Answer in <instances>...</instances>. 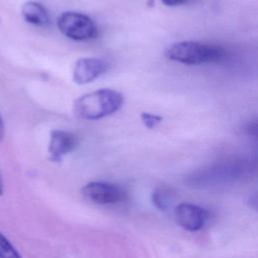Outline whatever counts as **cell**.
I'll return each mask as SVG.
<instances>
[{
    "label": "cell",
    "mask_w": 258,
    "mask_h": 258,
    "mask_svg": "<svg viewBox=\"0 0 258 258\" xmlns=\"http://www.w3.org/2000/svg\"><path fill=\"white\" fill-rule=\"evenodd\" d=\"M162 120V117L159 115L151 114V113H142L141 114V121L145 127L149 129H153L156 127Z\"/></svg>",
    "instance_id": "7c38bea8"
},
{
    "label": "cell",
    "mask_w": 258,
    "mask_h": 258,
    "mask_svg": "<svg viewBox=\"0 0 258 258\" xmlns=\"http://www.w3.org/2000/svg\"><path fill=\"white\" fill-rule=\"evenodd\" d=\"M3 192V183H2V179H1V175H0V195H2Z\"/></svg>",
    "instance_id": "9a60e30c"
},
{
    "label": "cell",
    "mask_w": 258,
    "mask_h": 258,
    "mask_svg": "<svg viewBox=\"0 0 258 258\" xmlns=\"http://www.w3.org/2000/svg\"><path fill=\"white\" fill-rule=\"evenodd\" d=\"M108 63L97 57H82L78 59L73 69V80L78 85L91 83L103 75Z\"/></svg>",
    "instance_id": "52a82bcc"
},
{
    "label": "cell",
    "mask_w": 258,
    "mask_h": 258,
    "mask_svg": "<svg viewBox=\"0 0 258 258\" xmlns=\"http://www.w3.org/2000/svg\"><path fill=\"white\" fill-rule=\"evenodd\" d=\"M225 55L226 51L221 46L190 40L174 43L165 50L168 59L189 66L218 62Z\"/></svg>",
    "instance_id": "3957f363"
},
{
    "label": "cell",
    "mask_w": 258,
    "mask_h": 258,
    "mask_svg": "<svg viewBox=\"0 0 258 258\" xmlns=\"http://www.w3.org/2000/svg\"><path fill=\"white\" fill-rule=\"evenodd\" d=\"M21 14L25 21L36 26H46L49 23L47 10L40 3L28 1L22 5Z\"/></svg>",
    "instance_id": "9c48e42d"
},
{
    "label": "cell",
    "mask_w": 258,
    "mask_h": 258,
    "mask_svg": "<svg viewBox=\"0 0 258 258\" xmlns=\"http://www.w3.org/2000/svg\"><path fill=\"white\" fill-rule=\"evenodd\" d=\"M122 94L112 89H99L78 98L75 114L84 120H97L117 112L123 105Z\"/></svg>",
    "instance_id": "7a4b0ae2"
},
{
    "label": "cell",
    "mask_w": 258,
    "mask_h": 258,
    "mask_svg": "<svg viewBox=\"0 0 258 258\" xmlns=\"http://www.w3.org/2000/svg\"><path fill=\"white\" fill-rule=\"evenodd\" d=\"M151 200L157 209H159L161 211H165L168 207H170L172 197H171L170 191H168L167 189L159 188L152 192Z\"/></svg>",
    "instance_id": "30bf717a"
},
{
    "label": "cell",
    "mask_w": 258,
    "mask_h": 258,
    "mask_svg": "<svg viewBox=\"0 0 258 258\" xmlns=\"http://www.w3.org/2000/svg\"><path fill=\"white\" fill-rule=\"evenodd\" d=\"M177 223L188 232L201 230L208 221V212L197 205L189 203L179 204L174 212Z\"/></svg>",
    "instance_id": "8992f818"
},
{
    "label": "cell",
    "mask_w": 258,
    "mask_h": 258,
    "mask_svg": "<svg viewBox=\"0 0 258 258\" xmlns=\"http://www.w3.org/2000/svg\"><path fill=\"white\" fill-rule=\"evenodd\" d=\"M4 129H5L4 128V123H3V120L0 116V139H2V137L4 135Z\"/></svg>",
    "instance_id": "5bb4252c"
},
{
    "label": "cell",
    "mask_w": 258,
    "mask_h": 258,
    "mask_svg": "<svg viewBox=\"0 0 258 258\" xmlns=\"http://www.w3.org/2000/svg\"><path fill=\"white\" fill-rule=\"evenodd\" d=\"M57 27L67 37L74 40H90L98 35V28L87 15L79 12L67 11L57 18Z\"/></svg>",
    "instance_id": "277c9868"
},
{
    "label": "cell",
    "mask_w": 258,
    "mask_h": 258,
    "mask_svg": "<svg viewBox=\"0 0 258 258\" xmlns=\"http://www.w3.org/2000/svg\"><path fill=\"white\" fill-rule=\"evenodd\" d=\"M78 144L76 136L68 131L52 130L48 144L49 159L59 162L64 155L72 152Z\"/></svg>",
    "instance_id": "ba28073f"
},
{
    "label": "cell",
    "mask_w": 258,
    "mask_h": 258,
    "mask_svg": "<svg viewBox=\"0 0 258 258\" xmlns=\"http://www.w3.org/2000/svg\"><path fill=\"white\" fill-rule=\"evenodd\" d=\"M188 0H161L163 4L166 6H178L186 3Z\"/></svg>",
    "instance_id": "4fadbf2b"
},
{
    "label": "cell",
    "mask_w": 258,
    "mask_h": 258,
    "mask_svg": "<svg viewBox=\"0 0 258 258\" xmlns=\"http://www.w3.org/2000/svg\"><path fill=\"white\" fill-rule=\"evenodd\" d=\"M0 258H22L16 248L0 231Z\"/></svg>",
    "instance_id": "8fae6325"
},
{
    "label": "cell",
    "mask_w": 258,
    "mask_h": 258,
    "mask_svg": "<svg viewBox=\"0 0 258 258\" xmlns=\"http://www.w3.org/2000/svg\"><path fill=\"white\" fill-rule=\"evenodd\" d=\"M82 195L89 201L99 205H112L123 202L126 197V190L115 183L92 181L85 184L82 188Z\"/></svg>",
    "instance_id": "5b68a950"
},
{
    "label": "cell",
    "mask_w": 258,
    "mask_h": 258,
    "mask_svg": "<svg viewBox=\"0 0 258 258\" xmlns=\"http://www.w3.org/2000/svg\"><path fill=\"white\" fill-rule=\"evenodd\" d=\"M247 171L248 166L242 160H224L191 172L184 182L194 189H216L236 183Z\"/></svg>",
    "instance_id": "6da1fadb"
}]
</instances>
